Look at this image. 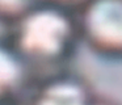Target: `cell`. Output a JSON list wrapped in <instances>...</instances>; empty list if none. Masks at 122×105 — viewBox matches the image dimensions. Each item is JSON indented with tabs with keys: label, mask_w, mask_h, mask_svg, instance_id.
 <instances>
[{
	"label": "cell",
	"mask_w": 122,
	"mask_h": 105,
	"mask_svg": "<svg viewBox=\"0 0 122 105\" xmlns=\"http://www.w3.org/2000/svg\"><path fill=\"white\" fill-rule=\"evenodd\" d=\"M9 43L29 68H50L70 57L79 39L76 20L71 12L41 3L12 24Z\"/></svg>",
	"instance_id": "obj_1"
},
{
	"label": "cell",
	"mask_w": 122,
	"mask_h": 105,
	"mask_svg": "<svg viewBox=\"0 0 122 105\" xmlns=\"http://www.w3.org/2000/svg\"><path fill=\"white\" fill-rule=\"evenodd\" d=\"M13 105H15V104H13Z\"/></svg>",
	"instance_id": "obj_8"
},
{
	"label": "cell",
	"mask_w": 122,
	"mask_h": 105,
	"mask_svg": "<svg viewBox=\"0 0 122 105\" xmlns=\"http://www.w3.org/2000/svg\"><path fill=\"white\" fill-rule=\"evenodd\" d=\"M93 99L89 87L79 78L56 75L41 84L32 105H91Z\"/></svg>",
	"instance_id": "obj_3"
},
{
	"label": "cell",
	"mask_w": 122,
	"mask_h": 105,
	"mask_svg": "<svg viewBox=\"0 0 122 105\" xmlns=\"http://www.w3.org/2000/svg\"><path fill=\"white\" fill-rule=\"evenodd\" d=\"M88 1H89V0H42V3H46V4L62 8V9H66V10H71V9L79 10L80 8Z\"/></svg>",
	"instance_id": "obj_6"
},
{
	"label": "cell",
	"mask_w": 122,
	"mask_h": 105,
	"mask_svg": "<svg viewBox=\"0 0 122 105\" xmlns=\"http://www.w3.org/2000/svg\"><path fill=\"white\" fill-rule=\"evenodd\" d=\"M30 68L9 42L0 41V105H13L25 89Z\"/></svg>",
	"instance_id": "obj_4"
},
{
	"label": "cell",
	"mask_w": 122,
	"mask_h": 105,
	"mask_svg": "<svg viewBox=\"0 0 122 105\" xmlns=\"http://www.w3.org/2000/svg\"><path fill=\"white\" fill-rule=\"evenodd\" d=\"M91 105H116L112 100H106V99H97L95 97Z\"/></svg>",
	"instance_id": "obj_7"
},
{
	"label": "cell",
	"mask_w": 122,
	"mask_h": 105,
	"mask_svg": "<svg viewBox=\"0 0 122 105\" xmlns=\"http://www.w3.org/2000/svg\"><path fill=\"white\" fill-rule=\"evenodd\" d=\"M79 38L96 52L119 57L122 51V0H89L79 9Z\"/></svg>",
	"instance_id": "obj_2"
},
{
	"label": "cell",
	"mask_w": 122,
	"mask_h": 105,
	"mask_svg": "<svg viewBox=\"0 0 122 105\" xmlns=\"http://www.w3.org/2000/svg\"><path fill=\"white\" fill-rule=\"evenodd\" d=\"M41 3L42 0H0V21L12 25Z\"/></svg>",
	"instance_id": "obj_5"
}]
</instances>
